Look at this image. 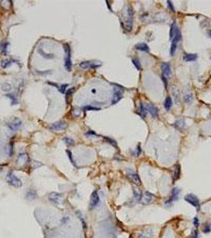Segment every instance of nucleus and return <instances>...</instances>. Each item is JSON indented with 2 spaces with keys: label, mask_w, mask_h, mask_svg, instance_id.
<instances>
[{
  "label": "nucleus",
  "mask_w": 211,
  "mask_h": 238,
  "mask_svg": "<svg viewBox=\"0 0 211 238\" xmlns=\"http://www.w3.org/2000/svg\"><path fill=\"white\" fill-rule=\"evenodd\" d=\"M133 21H134V11L130 6H128L127 9L123 12V26L125 30L130 32L133 29Z\"/></svg>",
  "instance_id": "1"
},
{
  "label": "nucleus",
  "mask_w": 211,
  "mask_h": 238,
  "mask_svg": "<svg viewBox=\"0 0 211 238\" xmlns=\"http://www.w3.org/2000/svg\"><path fill=\"white\" fill-rule=\"evenodd\" d=\"M64 53H65L64 68L67 71H70L71 70V66H72L71 60V49H70V46L68 44H64Z\"/></svg>",
  "instance_id": "2"
},
{
  "label": "nucleus",
  "mask_w": 211,
  "mask_h": 238,
  "mask_svg": "<svg viewBox=\"0 0 211 238\" xmlns=\"http://www.w3.org/2000/svg\"><path fill=\"white\" fill-rule=\"evenodd\" d=\"M6 180L8 182V183L10 185H11L13 187H15L16 188L21 187L22 186V182L20 178L15 176L13 172H9L6 176Z\"/></svg>",
  "instance_id": "3"
},
{
  "label": "nucleus",
  "mask_w": 211,
  "mask_h": 238,
  "mask_svg": "<svg viewBox=\"0 0 211 238\" xmlns=\"http://www.w3.org/2000/svg\"><path fill=\"white\" fill-rule=\"evenodd\" d=\"M48 199L50 202H53L57 205H59L64 201V197L61 194L57 192H51L48 194Z\"/></svg>",
  "instance_id": "4"
},
{
  "label": "nucleus",
  "mask_w": 211,
  "mask_h": 238,
  "mask_svg": "<svg viewBox=\"0 0 211 238\" xmlns=\"http://www.w3.org/2000/svg\"><path fill=\"white\" fill-rule=\"evenodd\" d=\"M184 199L186 202H187L188 203H190V205H192L193 206H194L195 208H199V200L197 198V196H195L193 194H189L187 195H186L184 198Z\"/></svg>",
  "instance_id": "5"
},
{
  "label": "nucleus",
  "mask_w": 211,
  "mask_h": 238,
  "mask_svg": "<svg viewBox=\"0 0 211 238\" xmlns=\"http://www.w3.org/2000/svg\"><path fill=\"white\" fill-rule=\"evenodd\" d=\"M123 97V92H122V90L118 86H117L116 87H114L113 89V98H112V105H114L118 103Z\"/></svg>",
  "instance_id": "6"
},
{
  "label": "nucleus",
  "mask_w": 211,
  "mask_h": 238,
  "mask_svg": "<svg viewBox=\"0 0 211 238\" xmlns=\"http://www.w3.org/2000/svg\"><path fill=\"white\" fill-rule=\"evenodd\" d=\"M68 127L67 122L64 121H59V122H54L50 125L49 129L53 131H62L66 129Z\"/></svg>",
  "instance_id": "7"
},
{
  "label": "nucleus",
  "mask_w": 211,
  "mask_h": 238,
  "mask_svg": "<svg viewBox=\"0 0 211 238\" xmlns=\"http://www.w3.org/2000/svg\"><path fill=\"white\" fill-rule=\"evenodd\" d=\"M180 39H181V33H180V31H179L176 34V37L172 40V45H171V49H170V53H171L172 56L175 55V53H176V51L177 49L178 44L179 41H180Z\"/></svg>",
  "instance_id": "8"
},
{
  "label": "nucleus",
  "mask_w": 211,
  "mask_h": 238,
  "mask_svg": "<svg viewBox=\"0 0 211 238\" xmlns=\"http://www.w3.org/2000/svg\"><path fill=\"white\" fill-rule=\"evenodd\" d=\"M80 67L82 69H89V68H96L101 67V64H97L93 60H86L83 61L80 64Z\"/></svg>",
  "instance_id": "9"
},
{
  "label": "nucleus",
  "mask_w": 211,
  "mask_h": 238,
  "mask_svg": "<svg viewBox=\"0 0 211 238\" xmlns=\"http://www.w3.org/2000/svg\"><path fill=\"white\" fill-rule=\"evenodd\" d=\"M28 161H29L28 155L26 153H25V152H21V153L18 155L16 164H17V166L18 167H24L28 163Z\"/></svg>",
  "instance_id": "10"
},
{
  "label": "nucleus",
  "mask_w": 211,
  "mask_h": 238,
  "mask_svg": "<svg viewBox=\"0 0 211 238\" xmlns=\"http://www.w3.org/2000/svg\"><path fill=\"white\" fill-rule=\"evenodd\" d=\"M161 69H162V72L164 77H166L167 79L171 77L172 75V69H171V65H170L169 63L164 62L161 65Z\"/></svg>",
  "instance_id": "11"
},
{
  "label": "nucleus",
  "mask_w": 211,
  "mask_h": 238,
  "mask_svg": "<svg viewBox=\"0 0 211 238\" xmlns=\"http://www.w3.org/2000/svg\"><path fill=\"white\" fill-rule=\"evenodd\" d=\"M21 124L22 122L19 118H15L13 121L8 123V127L10 128V129L11 131H17L18 130L20 127L21 126Z\"/></svg>",
  "instance_id": "12"
},
{
  "label": "nucleus",
  "mask_w": 211,
  "mask_h": 238,
  "mask_svg": "<svg viewBox=\"0 0 211 238\" xmlns=\"http://www.w3.org/2000/svg\"><path fill=\"white\" fill-rule=\"evenodd\" d=\"M98 203H99V196H98V192L96 190H95V191H93V193L91 194V196L90 208H95V206H97Z\"/></svg>",
  "instance_id": "13"
},
{
  "label": "nucleus",
  "mask_w": 211,
  "mask_h": 238,
  "mask_svg": "<svg viewBox=\"0 0 211 238\" xmlns=\"http://www.w3.org/2000/svg\"><path fill=\"white\" fill-rule=\"evenodd\" d=\"M178 194H179V190H178V188H176V187L173 188L172 190V194H171V197L168 199V200H167L165 203L168 205V204H172L173 202L176 201V200L178 199Z\"/></svg>",
  "instance_id": "14"
},
{
  "label": "nucleus",
  "mask_w": 211,
  "mask_h": 238,
  "mask_svg": "<svg viewBox=\"0 0 211 238\" xmlns=\"http://www.w3.org/2000/svg\"><path fill=\"white\" fill-rule=\"evenodd\" d=\"M146 110L149 111V113L152 115L153 118H156L158 115V109L155 107L154 105L151 104V103H147L145 105Z\"/></svg>",
  "instance_id": "15"
},
{
  "label": "nucleus",
  "mask_w": 211,
  "mask_h": 238,
  "mask_svg": "<svg viewBox=\"0 0 211 238\" xmlns=\"http://www.w3.org/2000/svg\"><path fill=\"white\" fill-rule=\"evenodd\" d=\"M178 32H179V30H178V26H177V24L176 23V21H174V22L172 24V26H171V30H170V38L172 40Z\"/></svg>",
  "instance_id": "16"
},
{
  "label": "nucleus",
  "mask_w": 211,
  "mask_h": 238,
  "mask_svg": "<svg viewBox=\"0 0 211 238\" xmlns=\"http://www.w3.org/2000/svg\"><path fill=\"white\" fill-rule=\"evenodd\" d=\"M128 176L129 177V178H130L131 180L133 181L134 183H135V184L137 185V186H140V185H141L140 178L137 173H129Z\"/></svg>",
  "instance_id": "17"
},
{
  "label": "nucleus",
  "mask_w": 211,
  "mask_h": 238,
  "mask_svg": "<svg viewBox=\"0 0 211 238\" xmlns=\"http://www.w3.org/2000/svg\"><path fill=\"white\" fill-rule=\"evenodd\" d=\"M135 48L137 50L141 51V52H145V53H149V45L145 44V43H138L135 45Z\"/></svg>",
  "instance_id": "18"
},
{
  "label": "nucleus",
  "mask_w": 211,
  "mask_h": 238,
  "mask_svg": "<svg viewBox=\"0 0 211 238\" xmlns=\"http://www.w3.org/2000/svg\"><path fill=\"white\" fill-rule=\"evenodd\" d=\"M198 59V55L195 53H187L183 56V60L186 62L195 61Z\"/></svg>",
  "instance_id": "19"
},
{
  "label": "nucleus",
  "mask_w": 211,
  "mask_h": 238,
  "mask_svg": "<svg viewBox=\"0 0 211 238\" xmlns=\"http://www.w3.org/2000/svg\"><path fill=\"white\" fill-rule=\"evenodd\" d=\"M14 62H15L14 59H3V60L1 61V67H2L3 68H9L10 66Z\"/></svg>",
  "instance_id": "20"
},
{
  "label": "nucleus",
  "mask_w": 211,
  "mask_h": 238,
  "mask_svg": "<svg viewBox=\"0 0 211 238\" xmlns=\"http://www.w3.org/2000/svg\"><path fill=\"white\" fill-rule=\"evenodd\" d=\"M1 88H2V90H3L4 92H10L12 88H13V86H12L11 83L6 82V83H3L2 84Z\"/></svg>",
  "instance_id": "21"
},
{
  "label": "nucleus",
  "mask_w": 211,
  "mask_h": 238,
  "mask_svg": "<svg viewBox=\"0 0 211 238\" xmlns=\"http://www.w3.org/2000/svg\"><path fill=\"white\" fill-rule=\"evenodd\" d=\"M153 199V195L152 194L149 193V192H145V194H144V197H143V200L145 203H150L152 201Z\"/></svg>",
  "instance_id": "22"
},
{
  "label": "nucleus",
  "mask_w": 211,
  "mask_h": 238,
  "mask_svg": "<svg viewBox=\"0 0 211 238\" xmlns=\"http://www.w3.org/2000/svg\"><path fill=\"white\" fill-rule=\"evenodd\" d=\"M38 53L41 54L44 58H45V59H53V58H54V57H55L54 54L53 53H46L45 51H43V49L41 48L38 49Z\"/></svg>",
  "instance_id": "23"
},
{
  "label": "nucleus",
  "mask_w": 211,
  "mask_h": 238,
  "mask_svg": "<svg viewBox=\"0 0 211 238\" xmlns=\"http://www.w3.org/2000/svg\"><path fill=\"white\" fill-rule=\"evenodd\" d=\"M172 107V99L171 97H167L164 101V108L167 110H169Z\"/></svg>",
  "instance_id": "24"
},
{
  "label": "nucleus",
  "mask_w": 211,
  "mask_h": 238,
  "mask_svg": "<svg viewBox=\"0 0 211 238\" xmlns=\"http://www.w3.org/2000/svg\"><path fill=\"white\" fill-rule=\"evenodd\" d=\"M174 125H175V127L178 129H182L184 127L185 125L184 119H179V120H177V121L175 122Z\"/></svg>",
  "instance_id": "25"
},
{
  "label": "nucleus",
  "mask_w": 211,
  "mask_h": 238,
  "mask_svg": "<svg viewBox=\"0 0 211 238\" xmlns=\"http://www.w3.org/2000/svg\"><path fill=\"white\" fill-rule=\"evenodd\" d=\"M139 113H140V115L141 116L142 118H146V114H147V110L145 109V107L144 106L143 103H140V109H139Z\"/></svg>",
  "instance_id": "26"
},
{
  "label": "nucleus",
  "mask_w": 211,
  "mask_h": 238,
  "mask_svg": "<svg viewBox=\"0 0 211 238\" xmlns=\"http://www.w3.org/2000/svg\"><path fill=\"white\" fill-rule=\"evenodd\" d=\"M37 198V193L34 190H29L26 194V199L29 200H33Z\"/></svg>",
  "instance_id": "27"
},
{
  "label": "nucleus",
  "mask_w": 211,
  "mask_h": 238,
  "mask_svg": "<svg viewBox=\"0 0 211 238\" xmlns=\"http://www.w3.org/2000/svg\"><path fill=\"white\" fill-rule=\"evenodd\" d=\"M180 176V166L179 165H176L174 170V180L178 179Z\"/></svg>",
  "instance_id": "28"
},
{
  "label": "nucleus",
  "mask_w": 211,
  "mask_h": 238,
  "mask_svg": "<svg viewBox=\"0 0 211 238\" xmlns=\"http://www.w3.org/2000/svg\"><path fill=\"white\" fill-rule=\"evenodd\" d=\"M132 62L134 64V65L136 67V68L137 70H140L141 69V64H140V60L137 58H134V59H132Z\"/></svg>",
  "instance_id": "29"
},
{
  "label": "nucleus",
  "mask_w": 211,
  "mask_h": 238,
  "mask_svg": "<svg viewBox=\"0 0 211 238\" xmlns=\"http://www.w3.org/2000/svg\"><path fill=\"white\" fill-rule=\"evenodd\" d=\"M83 109L84 110H100L101 108H98V107H92L91 105H87V106H85V107H83Z\"/></svg>",
  "instance_id": "30"
},
{
  "label": "nucleus",
  "mask_w": 211,
  "mask_h": 238,
  "mask_svg": "<svg viewBox=\"0 0 211 238\" xmlns=\"http://www.w3.org/2000/svg\"><path fill=\"white\" fill-rule=\"evenodd\" d=\"M74 87H71V88H70V89L67 91V93H66V101H67V103H68V98H71V95L74 93Z\"/></svg>",
  "instance_id": "31"
},
{
  "label": "nucleus",
  "mask_w": 211,
  "mask_h": 238,
  "mask_svg": "<svg viewBox=\"0 0 211 238\" xmlns=\"http://www.w3.org/2000/svg\"><path fill=\"white\" fill-rule=\"evenodd\" d=\"M63 140L68 145H74L75 141L71 138H69V137H64Z\"/></svg>",
  "instance_id": "32"
},
{
  "label": "nucleus",
  "mask_w": 211,
  "mask_h": 238,
  "mask_svg": "<svg viewBox=\"0 0 211 238\" xmlns=\"http://www.w3.org/2000/svg\"><path fill=\"white\" fill-rule=\"evenodd\" d=\"M184 100L187 102H190L192 100V95L190 94V92H186L184 95Z\"/></svg>",
  "instance_id": "33"
},
{
  "label": "nucleus",
  "mask_w": 211,
  "mask_h": 238,
  "mask_svg": "<svg viewBox=\"0 0 211 238\" xmlns=\"http://www.w3.org/2000/svg\"><path fill=\"white\" fill-rule=\"evenodd\" d=\"M6 96H7L8 98H10V99L11 100V104L12 105H15V104H17V103H18V100H17V98L15 97V95H11V94H10V95H6Z\"/></svg>",
  "instance_id": "34"
},
{
  "label": "nucleus",
  "mask_w": 211,
  "mask_h": 238,
  "mask_svg": "<svg viewBox=\"0 0 211 238\" xmlns=\"http://www.w3.org/2000/svg\"><path fill=\"white\" fill-rule=\"evenodd\" d=\"M68 84H62V85L58 88L59 91V92L61 93V94H64V93H66V88L68 87Z\"/></svg>",
  "instance_id": "35"
},
{
  "label": "nucleus",
  "mask_w": 211,
  "mask_h": 238,
  "mask_svg": "<svg viewBox=\"0 0 211 238\" xmlns=\"http://www.w3.org/2000/svg\"><path fill=\"white\" fill-rule=\"evenodd\" d=\"M167 6H168V7L170 8V10H171L172 11L176 12V10H175V8H174V6H173V4L172 3V2L168 0V1H167Z\"/></svg>",
  "instance_id": "36"
},
{
  "label": "nucleus",
  "mask_w": 211,
  "mask_h": 238,
  "mask_svg": "<svg viewBox=\"0 0 211 238\" xmlns=\"http://www.w3.org/2000/svg\"><path fill=\"white\" fill-rule=\"evenodd\" d=\"M134 196L137 199V201H139V200H140V198H141V194H140V192L135 191V192H134Z\"/></svg>",
  "instance_id": "37"
},
{
  "label": "nucleus",
  "mask_w": 211,
  "mask_h": 238,
  "mask_svg": "<svg viewBox=\"0 0 211 238\" xmlns=\"http://www.w3.org/2000/svg\"><path fill=\"white\" fill-rule=\"evenodd\" d=\"M211 231V228L210 226L209 225H206V226L203 228V232H210Z\"/></svg>",
  "instance_id": "38"
},
{
  "label": "nucleus",
  "mask_w": 211,
  "mask_h": 238,
  "mask_svg": "<svg viewBox=\"0 0 211 238\" xmlns=\"http://www.w3.org/2000/svg\"><path fill=\"white\" fill-rule=\"evenodd\" d=\"M193 223H194V226H195V227H198V226H199V219H198V217H195L194 218Z\"/></svg>",
  "instance_id": "39"
},
{
  "label": "nucleus",
  "mask_w": 211,
  "mask_h": 238,
  "mask_svg": "<svg viewBox=\"0 0 211 238\" xmlns=\"http://www.w3.org/2000/svg\"><path fill=\"white\" fill-rule=\"evenodd\" d=\"M67 153H68V158L70 159V161H71V164H74V161H73V159H72V155H71V152H70V151H68H68H67Z\"/></svg>",
  "instance_id": "40"
},
{
  "label": "nucleus",
  "mask_w": 211,
  "mask_h": 238,
  "mask_svg": "<svg viewBox=\"0 0 211 238\" xmlns=\"http://www.w3.org/2000/svg\"><path fill=\"white\" fill-rule=\"evenodd\" d=\"M190 238H198V231L197 230H194L192 232Z\"/></svg>",
  "instance_id": "41"
},
{
  "label": "nucleus",
  "mask_w": 211,
  "mask_h": 238,
  "mask_svg": "<svg viewBox=\"0 0 211 238\" xmlns=\"http://www.w3.org/2000/svg\"><path fill=\"white\" fill-rule=\"evenodd\" d=\"M105 139H106V140H108L109 142H110V144H111V145H113L116 146V142H115L114 140H111V139H110V138H108V137H105Z\"/></svg>",
  "instance_id": "42"
},
{
  "label": "nucleus",
  "mask_w": 211,
  "mask_h": 238,
  "mask_svg": "<svg viewBox=\"0 0 211 238\" xmlns=\"http://www.w3.org/2000/svg\"><path fill=\"white\" fill-rule=\"evenodd\" d=\"M162 79H163V81H164V85H165V87H167V79L166 77H164V75H162Z\"/></svg>",
  "instance_id": "43"
},
{
  "label": "nucleus",
  "mask_w": 211,
  "mask_h": 238,
  "mask_svg": "<svg viewBox=\"0 0 211 238\" xmlns=\"http://www.w3.org/2000/svg\"><path fill=\"white\" fill-rule=\"evenodd\" d=\"M207 33H208V35L210 37H211V30H208V32H207Z\"/></svg>",
  "instance_id": "44"
},
{
  "label": "nucleus",
  "mask_w": 211,
  "mask_h": 238,
  "mask_svg": "<svg viewBox=\"0 0 211 238\" xmlns=\"http://www.w3.org/2000/svg\"><path fill=\"white\" fill-rule=\"evenodd\" d=\"M210 58H211V57H210Z\"/></svg>",
  "instance_id": "45"
}]
</instances>
